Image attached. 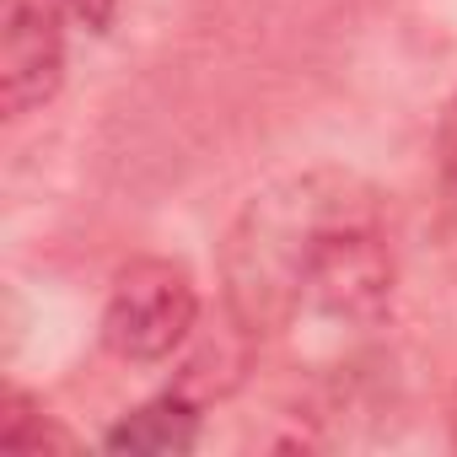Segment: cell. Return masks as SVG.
I'll return each instance as SVG.
<instances>
[{
  "label": "cell",
  "instance_id": "2",
  "mask_svg": "<svg viewBox=\"0 0 457 457\" xmlns=\"http://www.w3.org/2000/svg\"><path fill=\"white\" fill-rule=\"evenodd\" d=\"M393 302V248L377 226V210L355 183L318 226V243L307 253L302 307H318L339 323H377Z\"/></svg>",
  "mask_w": 457,
  "mask_h": 457
},
{
  "label": "cell",
  "instance_id": "7",
  "mask_svg": "<svg viewBox=\"0 0 457 457\" xmlns=\"http://www.w3.org/2000/svg\"><path fill=\"white\" fill-rule=\"evenodd\" d=\"M60 6H65V12H76V17H81V22H87L92 33H108L124 0H60Z\"/></svg>",
  "mask_w": 457,
  "mask_h": 457
},
{
  "label": "cell",
  "instance_id": "1",
  "mask_svg": "<svg viewBox=\"0 0 457 457\" xmlns=\"http://www.w3.org/2000/svg\"><path fill=\"white\" fill-rule=\"evenodd\" d=\"M345 178L312 172L270 188L243 210L226 243V307H232L243 334H275L302 312V280H307V253L318 243V226L328 210L345 199Z\"/></svg>",
  "mask_w": 457,
  "mask_h": 457
},
{
  "label": "cell",
  "instance_id": "3",
  "mask_svg": "<svg viewBox=\"0 0 457 457\" xmlns=\"http://www.w3.org/2000/svg\"><path fill=\"white\" fill-rule=\"evenodd\" d=\"M194 318H199V291L188 270L172 259H135L113 280V296L103 307V345L119 361L151 366L167 361L194 334Z\"/></svg>",
  "mask_w": 457,
  "mask_h": 457
},
{
  "label": "cell",
  "instance_id": "4",
  "mask_svg": "<svg viewBox=\"0 0 457 457\" xmlns=\"http://www.w3.org/2000/svg\"><path fill=\"white\" fill-rule=\"evenodd\" d=\"M65 76L60 0H6L0 6V108L22 119L49 103Z\"/></svg>",
  "mask_w": 457,
  "mask_h": 457
},
{
  "label": "cell",
  "instance_id": "6",
  "mask_svg": "<svg viewBox=\"0 0 457 457\" xmlns=\"http://www.w3.org/2000/svg\"><path fill=\"white\" fill-rule=\"evenodd\" d=\"M0 446L6 452H71L76 441L54 425V420H44V409L28 398V393H6V403H0Z\"/></svg>",
  "mask_w": 457,
  "mask_h": 457
},
{
  "label": "cell",
  "instance_id": "5",
  "mask_svg": "<svg viewBox=\"0 0 457 457\" xmlns=\"http://www.w3.org/2000/svg\"><path fill=\"white\" fill-rule=\"evenodd\" d=\"M108 452H145V457H183L199 446V403L188 393H162L151 403H140L135 414H124L108 436Z\"/></svg>",
  "mask_w": 457,
  "mask_h": 457
}]
</instances>
